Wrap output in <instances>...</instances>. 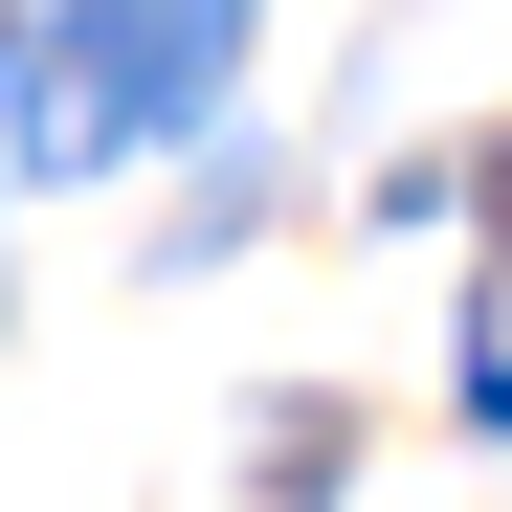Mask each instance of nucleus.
<instances>
[{"label":"nucleus","instance_id":"1","mask_svg":"<svg viewBox=\"0 0 512 512\" xmlns=\"http://www.w3.org/2000/svg\"><path fill=\"white\" fill-rule=\"evenodd\" d=\"M223 67H245V0H67V45H45V156L201 134Z\"/></svg>","mask_w":512,"mask_h":512}]
</instances>
